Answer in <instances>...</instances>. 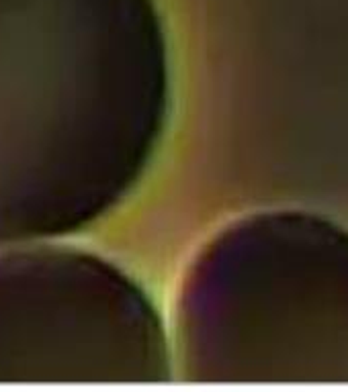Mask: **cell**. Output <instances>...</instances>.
Listing matches in <instances>:
<instances>
[{
    "label": "cell",
    "instance_id": "obj_1",
    "mask_svg": "<svg viewBox=\"0 0 348 392\" xmlns=\"http://www.w3.org/2000/svg\"><path fill=\"white\" fill-rule=\"evenodd\" d=\"M164 104L150 0H0V243L72 231L115 205Z\"/></svg>",
    "mask_w": 348,
    "mask_h": 392
},
{
    "label": "cell",
    "instance_id": "obj_2",
    "mask_svg": "<svg viewBox=\"0 0 348 392\" xmlns=\"http://www.w3.org/2000/svg\"><path fill=\"white\" fill-rule=\"evenodd\" d=\"M166 343L144 292L102 260L56 247L0 253V380H166Z\"/></svg>",
    "mask_w": 348,
    "mask_h": 392
}]
</instances>
